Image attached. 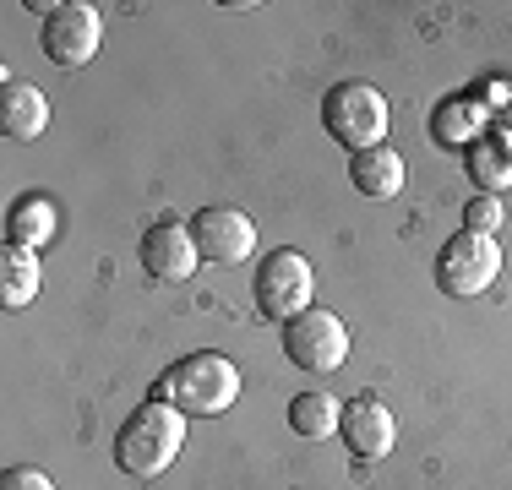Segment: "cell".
<instances>
[{"label":"cell","mask_w":512,"mask_h":490,"mask_svg":"<svg viewBox=\"0 0 512 490\" xmlns=\"http://www.w3.org/2000/svg\"><path fill=\"white\" fill-rule=\"evenodd\" d=\"M148 398L175 403L186 420H191V414H197V420H213V414L235 409V398H240V371H235V360H229V354L197 349V354H186V360L169 365V371L153 382Z\"/></svg>","instance_id":"obj_1"},{"label":"cell","mask_w":512,"mask_h":490,"mask_svg":"<svg viewBox=\"0 0 512 490\" xmlns=\"http://www.w3.org/2000/svg\"><path fill=\"white\" fill-rule=\"evenodd\" d=\"M180 447H186V414H180L175 403L148 398L126 414V425H120L115 463L131 480H158V474L180 458Z\"/></svg>","instance_id":"obj_2"},{"label":"cell","mask_w":512,"mask_h":490,"mask_svg":"<svg viewBox=\"0 0 512 490\" xmlns=\"http://www.w3.org/2000/svg\"><path fill=\"white\" fill-rule=\"evenodd\" d=\"M387 120H393V109H387L382 88H371V82H338V88H327V98H322L327 137H333L338 147H349V153L382 147L387 142Z\"/></svg>","instance_id":"obj_3"},{"label":"cell","mask_w":512,"mask_h":490,"mask_svg":"<svg viewBox=\"0 0 512 490\" xmlns=\"http://www.w3.org/2000/svg\"><path fill=\"white\" fill-rule=\"evenodd\" d=\"M311 289H316V273L295 245L267 251L262 267H256V278H251L256 311H262L267 322H295L300 311H311Z\"/></svg>","instance_id":"obj_4"},{"label":"cell","mask_w":512,"mask_h":490,"mask_svg":"<svg viewBox=\"0 0 512 490\" xmlns=\"http://www.w3.org/2000/svg\"><path fill=\"white\" fill-rule=\"evenodd\" d=\"M496 273H502V245L491 235L458 229V235L436 251V289H442L447 300H474V294H485L496 284Z\"/></svg>","instance_id":"obj_5"},{"label":"cell","mask_w":512,"mask_h":490,"mask_svg":"<svg viewBox=\"0 0 512 490\" xmlns=\"http://www.w3.org/2000/svg\"><path fill=\"white\" fill-rule=\"evenodd\" d=\"M284 354L295 360V371L327 376L349 360V327L338 311H300L295 322H284Z\"/></svg>","instance_id":"obj_6"},{"label":"cell","mask_w":512,"mask_h":490,"mask_svg":"<svg viewBox=\"0 0 512 490\" xmlns=\"http://www.w3.org/2000/svg\"><path fill=\"white\" fill-rule=\"evenodd\" d=\"M39 44H44V55H50V66H60V71L88 66V60L99 55V44H104L99 6H88V0L55 6L50 17H44V28H39Z\"/></svg>","instance_id":"obj_7"},{"label":"cell","mask_w":512,"mask_h":490,"mask_svg":"<svg viewBox=\"0 0 512 490\" xmlns=\"http://www.w3.org/2000/svg\"><path fill=\"white\" fill-rule=\"evenodd\" d=\"M191 240H197L202 262L235 267V262H251L256 224H251V213H240V207H202V213L191 218Z\"/></svg>","instance_id":"obj_8"},{"label":"cell","mask_w":512,"mask_h":490,"mask_svg":"<svg viewBox=\"0 0 512 490\" xmlns=\"http://www.w3.org/2000/svg\"><path fill=\"white\" fill-rule=\"evenodd\" d=\"M137 256H142V273L164 278V284H186L202 262L197 240H191V224H175V218H158V224L142 229Z\"/></svg>","instance_id":"obj_9"},{"label":"cell","mask_w":512,"mask_h":490,"mask_svg":"<svg viewBox=\"0 0 512 490\" xmlns=\"http://www.w3.org/2000/svg\"><path fill=\"white\" fill-rule=\"evenodd\" d=\"M338 436H344V447L355 452V458H387L393 441H398V420L376 392H355V398H344Z\"/></svg>","instance_id":"obj_10"},{"label":"cell","mask_w":512,"mask_h":490,"mask_svg":"<svg viewBox=\"0 0 512 490\" xmlns=\"http://www.w3.org/2000/svg\"><path fill=\"white\" fill-rule=\"evenodd\" d=\"M491 131V109L469 93H447L442 104L431 109V137L447 153H469V142H480Z\"/></svg>","instance_id":"obj_11"},{"label":"cell","mask_w":512,"mask_h":490,"mask_svg":"<svg viewBox=\"0 0 512 490\" xmlns=\"http://www.w3.org/2000/svg\"><path fill=\"white\" fill-rule=\"evenodd\" d=\"M50 126V98H44L33 82L0 77V137L6 142H33Z\"/></svg>","instance_id":"obj_12"},{"label":"cell","mask_w":512,"mask_h":490,"mask_svg":"<svg viewBox=\"0 0 512 490\" xmlns=\"http://www.w3.org/2000/svg\"><path fill=\"white\" fill-rule=\"evenodd\" d=\"M60 235V207L55 196L44 191H22L6 213V245H28V251H44Z\"/></svg>","instance_id":"obj_13"},{"label":"cell","mask_w":512,"mask_h":490,"mask_svg":"<svg viewBox=\"0 0 512 490\" xmlns=\"http://www.w3.org/2000/svg\"><path fill=\"white\" fill-rule=\"evenodd\" d=\"M404 158L393 153V147H365V153L349 158V186H355L360 196H371V202H387V196L404 191Z\"/></svg>","instance_id":"obj_14"},{"label":"cell","mask_w":512,"mask_h":490,"mask_svg":"<svg viewBox=\"0 0 512 490\" xmlns=\"http://www.w3.org/2000/svg\"><path fill=\"white\" fill-rule=\"evenodd\" d=\"M463 169H469V180L480 186V196H502L512 191V142L502 131H485L480 142H469V153H463Z\"/></svg>","instance_id":"obj_15"},{"label":"cell","mask_w":512,"mask_h":490,"mask_svg":"<svg viewBox=\"0 0 512 490\" xmlns=\"http://www.w3.org/2000/svg\"><path fill=\"white\" fill-rule=\"evenodd\" d=\"M39 284H44L39 251H28V245H6V251H0V305H6V311H22V305H33Z\"/></svg>","instance_id":"obj_16"},{"label":"cell","mask_w":512,"mask_h":490,"mask_svg":"<svg viewBox=\"0 0 512 490\" xmlns=\"http://www.w3.org/2000/svg\"><path fill=\"white\" fill-rule=\"evenodd\" d=\"M338 420H344V403L327 398V392H300V398L289 403V431L306 436V441L338 436Z\"/></svg>","instance_id":"obj_17"},{"label":"cell","mask_w":512,"mask_h":490,"mask_svg":"<svg viewBox=\"0 0 512 490\" xmlns=\"http://www.w3.org/2000/svg\"><path fill=\"white\" fill-rule=\"evenodd\" d=\"M502 196H474L469 207H463V229L469 235H491L496 240V229H502Z\"/></svg>","instance_id":"obj_18"},{"label":"cell","mask_w":512,"mask_h":490,"mask_svg":"<svg viewBox=\"0 0 512 490\" xmlns=\"http://www.w3.org/2000/svg\"><path fill=\"white\" fill-rule=\"evenodd\" d=\"M0 490H55V480L44 469H28V463H17V469L0 474Z\"/></svg>","instance_id":"obj_19"},{"label":"cell","mask_w":512,"mask_h":490,"mask_svg":"<svg viewBox=\"0 0 512 490\" xmlns=\"http://www.w3.org/2000/svg\"><path fill=\"white\" fill-rule=\"evenodd\" d=\"M502 137H507V142H512V115H507V126H502Z\"/></svg>","instance_id":"obj_20"}]
</instances>
